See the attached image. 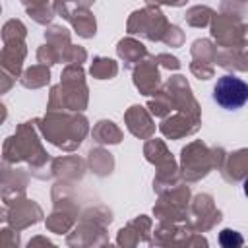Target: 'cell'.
Returning a JSON list of instances; mask_svg holds the SVG:
<instances>
[{
  "label": "cell",
  "mask_w": 248,
  "mask_h": 248,
  "mask_svg": "<svg viewBox=\"0 0 248 248\" xmlns=\"http://www.w3.org/2000/svg\"><path fill=\"white\" fill-rule=\"evenodd\" d=\"M248 99V85L234 78V76H223L217 79L213 87V101L223 107L225 110H236L240 108Z\"/></svg>",
  "instance_id": "1"
},
{
  "label": "cell",
  "mask_w": 248,
  "mask_h": 248,
  "mask_svg": "<svg viewBox=\"0 0 248 248\" xmlns=\"http://www.w3.org/2000/svg\"><path fill=\"white\" fill-rule=\"evenodd\" d=\"M219 240H221V244L227 246V248H231V246H240V244H242V236H240L238 232H234V231H223L221 236H219Z\"/></svg>",
  "instance_id": "2"
}]
</instances>
